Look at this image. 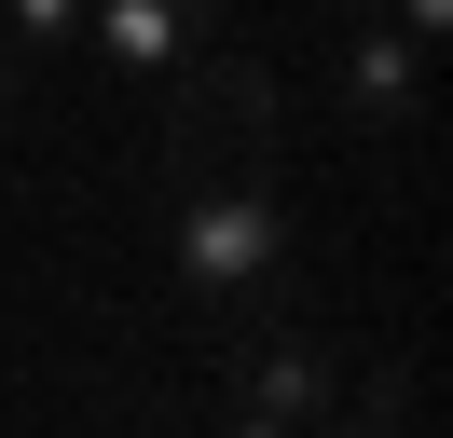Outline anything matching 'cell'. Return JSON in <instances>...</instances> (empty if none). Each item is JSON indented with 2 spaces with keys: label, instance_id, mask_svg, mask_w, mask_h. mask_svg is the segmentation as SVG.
Here are the masks:
<instances>
[{
  "label": "cell",
  "instance_id": "8",
  "mask_svg": "<svg viewBox=\"0 0 453 438\" xmlns=\"http://www.w3.org/2000/svg\"><path fill=\"white\" fill-rule=\"evenodd\" d=\"M14 110H28V69H14V55H0V137H14Z\"/></svg>",
  "mask_w": 453,
  "mask_h": 438
},
{
  "label": "cell",
  "instance_id": "1",
  "mask_svg": "<svg viewBox=\"0 0 453 438\" xmlns=\"http://www.w3.org/2000/svg\"><path fill=\"white\" fill-rule=\"evenodd\" d=\"M165 288L193 301L220 343L248 328H288V206L275 178H193L165 219Z\"/></svg>",
  "mask_w": 453,
  "mask_h": 438
},
{
  "label": "cell",
  "instance_id": "6",
  "mask_svg": "<svg viewBox=\"0 0 453 438\" xmlns=\"http://www.w3.org/2000/svg\"><path fill=\"white\" fill-rule=\"evenodd\" d=\"M83 42V0H14V14H0V55H14V69H28V55H69Z\"/></svg>",
  "mask_w": 453,
  "mask_h": 438
},
{
  "label": "cell",
  "instance_id": "3",
  "mask_svg": "<svg viewBox=\"0 0 453 438\" xmlns=\"http://www.w3.org/2000/svg\"><path fill=\"white\" fill-rule=\"evenodd\" d=\"M220 411H234V425H275V438H316L343 411V356L316 343L303 315H288V328H248L234 370H220Z\"/></svg>",
  "mask_w": 453,
  "mask_h": 438
},
{
  "label": "cell",
  "instance_id": "5",
  "mask_svg": "<svg viewBox=\"0 0 453 438\" xmlns=\"http://www.w3.org/2000/svg\"><path fill=\"white\" fill-rule=\"evenodd\" d=\"M83 42H96V69H124V82H151V96H165V82L193 69L206 42H220V27H206L193 0H96Z\"/></svg>",
  "mask_w": 453,
  "mask_h": 438
},
{
  "label": "cell",
  "instance_id": "2",
  "mask_svg": "<svg viewBox=\"0 0 453 438\" xmlns=\"http://www.w3.org/2000/svg\"><path fill=\"white\" fill-rule=\"evenodd\" d=\"M165 110H179V137H193V151H220L206 164V178H275V69H261V55H234V42H206L193 69L165 82Z\"/></svg>",
  "mask_w": 453,
  "mask_h": 438
},
{
  "label": "cell",
  "instance_id": "4",
  "mask_svg": "<svg viewBox=\"0 0 453 438\" xmlns=\"http://www.w3.org/2000/svg\"><path fill=\"white\" fill-rule=\"evenodd\" d=\"M440 42H453V14H440V0L343 27V124H357V137H398V124L426 110V55H440Z\"/></svg>",
  "mask_w": 453,
  "mask_h": 438
},
{
  "label": "cell",
  "instance_id": "7",
  "mask_svg": "<svg viewBox=\"0 0 453 438\" xmlns=\"http://www.w3.org/2000/svg\"><path fill=\"white\" fill-rule=\"evenodd\" d=\"M316 438H412V383H398V370H371V397H343Z\"/></svg>",
  "mask_w": 453,
  "mask_h": 438
}]
</instances>
